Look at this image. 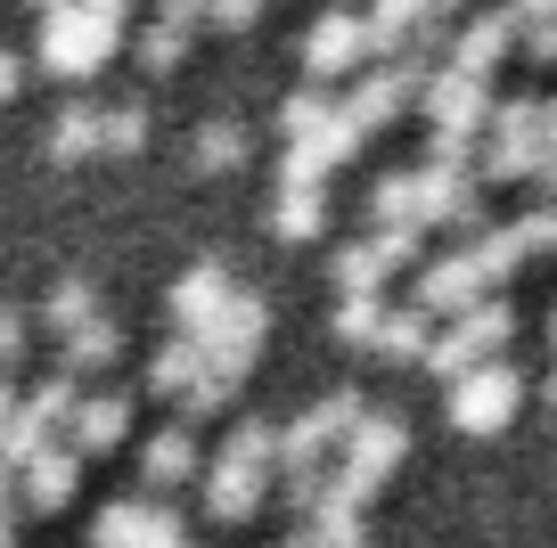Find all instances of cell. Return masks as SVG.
<instances>
[{"instance_id":"obj_1","label":"cell","mask_w":557,"mask_h":548,"mask_svg":"<svg viewBox=\"0 0 557 548\" xmlns=\"http://www.w3.org/2000/svg\"><path fill=\"white\" fill-rule=\"evenodd\" d=\"M34 41H41V66H50V74H90V66L115 58L123 9H115V0H58V9H41Z\"/></svg>"},{"instance_id":"obj_2","label":"cell","mask_w":557,"mask_h":548,"mask_svg":"<svg viewBox=\"0 0 557 548\" xmlns=\"http://www.w3.org/2000/svg\"><path fill=\"white\" fill-rule=\"evenodd\" d=\"M361 410H369L361 385H329L304 418H287V426H278V459H271V466H278V475H320V459H329V450L361 426Z\"/></svg>"},{"instance_id":"obj_3","label":"cell","mask_w":557,"mask_h":548,"mask_svg":"<svg viewBox=\"0 0 557 548\" xmlns=\"http://www.w3.org/2000/svg\"><path fill=\"white\" fill-rule=\"evenodd\" d=\"M336 459H345V466H336V483H345L352 499H369L401 459H410V426H401L394 410H361V426L336 443Z\"/></svg>"},{"instance_id":"obj_4","label":"cell","mask_w":557,"mask_h":548,"mask_svg":"<svg viewBox=\"0 0 557 548\" xmlns=\"http://www.w3.org/2000/svg\"><path fill=\"white\" fill-rule=\"evenodd\" d=\"M262 336H271V303H262V295L255 287H238V295H230V303L222 311H213V320L206 327H197V352H206L213 360V369H230V377H238L246 385V369H255V352H262Z\"/></svg>"},{"instance_id":"obj_5","label":"cell","mask_w":557,"mask_h":548,"mask_svg":"<svg viewBox=\"0 0 557 548\" xmlns=\"http://www.w3.org/2000/svg\"><path fill=\"white\" fill-rule=\"evenodd\" d=\"M517 401H524V377L508 369V360H484V369H468V377L451 385V426L459 434H500L508 418H517Z\"/></svg>"},{"instance_id":"obj_6","label":"cell","mask_w":557,"mask_h":548,"mask_svg":"<svg viewBox=\"0 0 557 548\" xmlns=\"http://www.w3.org/2000/svg\"><path fill=\"white\" fill-rule=\"evenodd\" d=\"M296 50H304V74H312V83H336V74H361L369 66V41H361V17H352V9L312 17Z\"/></svg>"},{"instance_id":"obj_7","label":"cell","mask_w":557,"mask_h":548,"mask_svg":"<svg viewBox=\"0 0 557 548\" xmlns=\"http://www.w3.org/2000/svg\"><path fill=\"white\" fill-rule=\"evenodd\" d=\"M418 107H426V123L435 132H484V115H492V83H475V74H451V66H435L426 74V90H418Z\"/></svg>"},{"instance_id":"obj_8","label":"cell","mask_w":557,"mask_h":548,"mask_svg":"<svg viewBox=\"0 0 557 548\" xmlns=\"http://www.w3.org/2000/svg\"><path fill=\"white\" fill-rule=\"evenodd\" d=\"M90 540L99 548H181V524H173V508H157V499H107L99 524H90Z\"/></svg>"},{"instance_id":"obj_9","label":"cell","mask_w":557,"mask_h":548,"mask_svg":"<svg viewBox=\"0 0 557 548\" xmlns=\"http://www.w3.org/2000/svg\"><path fill=\"white\" fill-rule=\"evenodd\" d=\"M230 295H238L230 262H222V254H206V262H189V271L173 278V295H164V303H173V327H181V336H197V327H206L213 311L230 303Z\"/></svg>"},{"instance_id":"obj_10","label":"cell","mask_w":557,"mask_h":548,"mask_svg":"<svg viewBox=\"0 0 557 548\" xmlns=\"http://www.w3.org/2000/svg\"><path fill=\"white\" fill-rule=\"evenodd\" d=\"M517 50V34H508V9H484V17H468V25H451V50L435 58V66H451V74H475V83H492V66Z\"/></svg>"},{"instance_id":"obj_11","label":"cell","mask_w":557,"mask_h":548,"mask_svg":"<svg viewBox=\"0 0 557 548\" xmlns=\"http://www.w3.org/2000/svg\"><path fill=\"white\" fill-rule=\"evenodd\" d=\"M426 320H459L468 303H484V278H475L468 254H435V262H418V295H410Z\"/></svg>"},{"instance_id":"obj_12","label":"cell","mask_w":557,"mask_h":548,"mask_svg":"<svg viewBox=\"0 0 557 548\" xmlns=\"http://www.w3.org/2000/svg\"><path fill=\"white\" fill-rule=\"evenodd\" d=\"M123 434H132V394H83L66 418V450L83 459V450H115Z\"/></svg>"},{"instance_id":"obj_13","label":"cell","mask_w":557,"mask_h":548,"mask_svg":"<svg viewBox=\"0 0 557 548\" xmlns=\"http://www.w3.org/2000/svg\"><path fill=\"white\" fill-rule=\"evenodd\" d=\"M262 499H271V475H262V466H222L213 459V475H206V515L213 524H246Z\"/></svg>"},{"instance_id":"obj_14","label":"cell","mask_w":557,"mask_h":548,"mask_svg":"<svg viewBox=\"0 0 557 548\" xmlns=\"http://www.w3.org/2000/svg\"><path fill=\"white\" fill-rule=\"evenodd\" d=\"M74 475H83V459H74L66 443H41L34 459L17 466V491L34 499V508H66V499H74Z\"/></svg>"},{"instance_id":"obj_15","label":"cell","mask_w":557,"mask_h":548,"mask_svg":"<svg viewBox=\"0 0 557 548\" xmlns=\"http://www.w3.org/2000/svg\"><path fill=\"white\" fill-rule=\"evenodd\" d=\"M189 25H197L189 0H164L157 17H148V34H139V74H173L189 58Z\"/></svg>"},{"instance_id":"obj_16","label":"cell","mask_w":557,"mask_h":548,"mask_svg":"<svg viewBox=\"0 0 557 548\" xmlns=\"http://www.w3.org/2000/svg\"><path fill=\"white\" fill-rule=\"evenodd\" d=\"M41 155H58V164L99 155V99H66V107H58L50 132H41Z\"/></svg>"},{"instance_id":"obj_17","label":"cell","mask_w":557,"mask_h":548,"mask_svg":"<svg viewBox=\"0 0 557 548\" xmlns=\"http://www.w3.org/2000/svg\"><path fill=\"white\" fill-rule=\"evenodd\" d=\"M139 475H148V483H181V475H197V434H189V426L148 434V443H139Z\"/></svg>"},{"instance_id":"obj_18","label":"cell","mask_w":557,"mask_h":548,"mask_svg":"<svg viewBox=\"0 0 557 548\" xmlns=\"http://www.w3.org/2000/svg\"><path fill=\"white\" fill-rule=\"evenodd\" d=\"M115 352H123V327H115V320L99 311V320H83V327L66 336V369H58V377H74V385H83L90 369H107Z\"/></svg>"},{"instance_id":"obj_19","label":"cell","mask_w":557,"mask_h":548,"mask_svg":"<svg viewBox=\"0 0 557 548\" xmlns=\"http://www.w3.org/2000/svg\"><path fill=\"white\" fill-rule=\"evenodd\" d=\"M459 254L475 262V278H484V295H492V287H508V278L524 271V246H517V229H508V222H500V229H484V238H468V246H459Z\"/></svg>"},{"instance_id":"obj_20","label":"cell","mask_w":557,"mask_h":548,"mask_svg":"<svg viewBox=\"0 0 557 548\" xmlns=\"http://www.w3.org/2000/svg\"><path fill=\"white\" fill-rule=\"evenodd\" d=\"M320 222H329L320 180H278V205H271V229H278V238H312Z\"/></svg>"},{"instance_id":"obj_21","label":"cell","mask_w":557,"mask_h":548,"mask_svg":"<svg viewBox=\"0 0 557 548\" xmlns=\"http://www.w3.org/2000/svg\"><path fill=\"white\" fill-rule=\"evenodd\" d=\"M197 377H206V352H197L189 336H164V344H157V360H148V385H157L164 401H173V394L189 401V385H197Z\"/></svg>"},{"instance_id":"obj_22","label":"cell","mask_w":557,"mask_h":548,"mask_svg":"<svg viewBox=\"0 0 557 548\" xmlns=\"http://www.w3.org/2000/svg\"><path fill=\"white\" fill-rule=\"evenodd\" d=\"M426 344H435V320L418 303H385V327H377V352L385 360H426Z\"/></svg>"},{"instance_id":"obj_23","label":"cell","mask_w":557,"mask_h":548,"mask_svg":"<svg viewBox=\"0 0 557 548\" xmlns=\"http://www.w3.org/2000/svg\"><path fill=\"white\" fill-rule=\"evenodd\" d=\"M484 132L500 139V148H541V99H533V90H508V99H492Z\"/></svg>"},{"instance_id":"obj_24","label":"cell","mask_w":557,"mask_h":548,"mask_svg":"<svg viewBox=\"0 0 557 548\" xmlns=\"http://www.w3.org/2000/svg\"><path fill=\"white\" fill-rule=\"evenodd\" d=\"M508 34L524 41L533 66H557V0H524V9H508Z\"/></svg>"},{"instance_id":"obj_25","label":"cell","mask_w":557,"mask_h":548,"mask_svg":"<svg viewBox=\"0 0 557 548\" xmlns=\"http://www.w3.org/2000/svg\"><path fill=\"white\" fill-rule=\"evenodd\" d=\"M329 115H336V99H329V90H320V83H296L287 99H278V132H287V148H296V139H312Z\"/></svg>"},{"instance_id":"obj_26","label":"cell","mask_w":557,"mask_h":548,"mask_svg":"<svg viewBox=\"0 0 557 548\" xmlns=\"http://www.w3.org/2000/svg\"><path fill=\"white\" fill-rule=\"evenodd\" d=\"M459 327L475 336V352H484V360H500V352H508V336H517V311H508L500 295H484V303L459 311Z\"/></svg>"},{"instance_id":"obj_27","label":"cell","mask_w":557,"mask_h":548,"mask_svg":"<svg viewBox=\"0 0 557 548\" xmlns=\"http://www.w3.org/2000/svg\"><path fill=\"white\" fill-rule=\"evenodd\" d=\"M329 271H336V295H377L385 278H394V271H385V262H377V246H369V238L336 246V262H329Z\"/></svg>"},{"instance_id":"obj_28","label":"cell","mask_w":557,"mask_h":548,"mask_svg":"<svg viewBox=\"0 0 557 548\" xmlns=\"http://www.w3.org/2000/svg\"><path fill=\"white\" fill-rule=\"evenodd\" d=\"M369 213H377V229H418V180L410 172H377Z\"/></svg>"},{"instance_id":"obj_29","label":"cell","mask_w":557,"mask_h":548,"mask_svg":"<svg viewBox=\"0 0 557 548\" xmlns=\"http://www.w3.org/2000/svg\"><path fill=\"white\" fill-rule=\"evenodd\" d=\"M197 164H206V172L246 164V123L238 115H206V123H197Z\"/></svg>"},{"instance_id":"obj_30","label":"cell","mask_w":557,"mask_h":548,"mask_svg":"<svg viewBox=\"0 0 557 548\" xmlns=\"http://www.w3.org/2000/svg\"><path fill=\"white\" fill-rule=\"evenodd\" d=\"M271 459H278V426L271 418H238L230 443H222V466H262V475H271Z\"/></svg>"},{"instance_id":"obj_31","label":"cell","mask_w":557,"mask_h":548,"mask_svg":"<svg viewBox=\"0 0 557 548\" xmlns=\"http://www.w3.org/2000/svg\"><path fill=\"white\" fill-rule=\"evenodd\" d=\"M426 369H435L443 385H459L468 369H484V352H475V336L451 320V327H435V344H426Z\"/></svg>"},{"instance_id":"obj_32","label":"cell","mask_w":557,"mask_h":548,"mask_svg":"<svg viewBox=\"0 0 557 548\" xmlns=\"http://www.w3.org/2000/svg\"><path fill=\"white\" fill-rule=\"evenodd\" d=\"M83 320H99V295H90V278H58V287H50V303H41V327L74 336Z\"/></svg>"},{"instance_id":"obj_33","label":"cell","mask_w":557,"mask_h":548,"mask_svg":"<svg viewBox=\"0 0 557 548\" xmlns=\"http://www.w3.org/2000/svg\"><path fill=\"white\" fill-rule=\"evenodd\" d=\"M99 148H115V155L148 148V107H139V99H115V107H99Z\"/></svg>"},{"instance_id":"obj_34","label":"cell","mask_w":557,"mask_h":548,"mask_svg":"<svg viewBox=\"0 0 557 548\" xmlns=\"http://www.w3.org/2000/svg\"><path fill=\"white\" fill-rule=\"evenodd\" d=\"M385 303L377 295H336V344H377Z\"/></svg>"},{"instance_id":"obj_35","label":"cell","mask_w":557,"mask_h":548,"mask_svg":"<svg viewBox=\"0 0 557 548\" xmlns=\"http://www.w3.org/2000/svg\"><path fill=\"white\" fill-rule=\"evenodd\" d=\"M230 394H238V377H230V369H213V360H206V377L189 385V401H181V410H230Z\"/></svg>"},{"instance_id":"obj_36","label":"cell","mask_w":557,"mask_h":548,"mask_svg":"<svg viewBox=\"0 0 557 548\" xmlns=\"http://www.w3.org/2000/svg\"><path fill=\"white\" fill-rule=\"evenodd\" d=\"M369 246H377V262H385V271H401V262H418V246H426V229H377V238H369Z\"/></svg>"},{"instance_id":"obj_37","label":"cell","mask_w":557,"mask_h":548,"mask_svg":"<svg viewBox=\"0 0 557 548\" xmlns=\"http://www.w3.org/2000/svg\"><path fill=\"white\" fill-rule=\"evenodd\" d=\"M17 352H25V311H17V303H0V369H9Z\"/></svg>"},{"instance_id":"obj_38","label":"cell","mask_w":557,"mask_h":548,"mask_svg":"<svg viewBox=\"0 0 557 548\" xmlns=\"http://www.w3.org/2000/svg\"><path fill=\"white\" fill-rule=\"evenodd\" d=\"M206 17H213V25H230V34H246V25H255L262 9H255V0H213Z\"/></svg>"},{"instance_id":"obj_39","label":"cell","mask_w":557,"mask_h":548,"mask_svg":"<svg viewBox=\"0 0 557 548\" xmlns=\"http://www.w3.org/2000/svg\"><path fill=\"white\" fill-rule=\"evenodd\" d=\"M524 180H533V189H541V197H549V205H557V148H541V155H533V172H524Z\"/></svg>"},{"instance_id":"obj_40","label":"cell","mask_w":557,"mask_h":548,"mask_svg":"<svg viewBox=\"0 0 557 548\" xmlns=\"http://www.w3.org/2000/svg\"><path fill=\"white\" fill-rule=\"evenodd\" d=\"M17 90H25V58L0 50V99H17Z\"/></svg>"},{"instance_id":"obj_41","label":"cell","mask_w":557,"mask_h":548,"mask_svg":"<svg viewBox=\"0 0 557 548\" xmlns=\"http://www.w3.org/2000/svg\"><path fill=\"white\" fill-rule=\"evenodd\" d=\"M541 148H557V99H541Z\"/></svg>"},{"instance_id":"obj_42","label":"cell","mask_w":557,"mask_h":548,"mask_svg":"<svg viewBox=\"0 0 557 548\" xmlns=\"http://www.w3.org/2000/svg\"><path fill=\"white\" fill-rule=\"evenodd\" d=\"M9 410H17V385H9V377H0V426H9Z\"/></svg>"},{"instance_id":"obj_43","label":"cell","mask_w":557,"mask_h":548,"mask_svg":"<svg viewBox=\"0 0 557 548\" xmlns=\"http://www.w3.org/2000/svg\"><path fill=\"white\" fill-rule=\"evenodd\" d=\"M541 401H549V410H557V360H549V377H541Z\"/></svg>"},{"instance_id":"obj_44","label":"cell","mask_w":557,"mask_h":548,"mask_svg":"<svg viewBox=\"0 0 557 548\" xmlns=\"http://www.w3.org/2000/svg\"><path fill=\"white\" fill-rule=\"evenodd\" d=\"M278 548H312V532H287V540H278Z\"/></svg>"},{"instance_id":"obj_45","label":"cell","mask_w":557,"mask_h":548,"mask_svg":"<svg viewBox=\"0 0 557 548\" xmlns=\"http://www.w3.org/2000/svg\"><path fill=\"white\" fill-rule=\"evenodd\" d=\"M549 344H557V303H549Z\"/></svg>"}]
</instances>
